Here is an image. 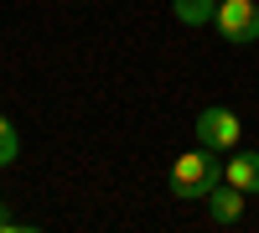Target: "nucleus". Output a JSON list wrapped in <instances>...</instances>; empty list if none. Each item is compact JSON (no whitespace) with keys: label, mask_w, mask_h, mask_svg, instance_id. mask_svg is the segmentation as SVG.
Listing matches in <instances>:
<instances>
[{"label":"nucleus","mask_w":259,"mask_h":233,"mask_svg":"<svg viewBox=\"0 0 259 233\" xmlns=\"http://www.w3.org/2000/svg\"><path fill=\"white\" fill-rule=\"evenodd\" d=\"M244 140V124L233 109H223V104H212V109L197 114V145H207V151H239Z\"/></svg>","instance_id":"obj_3"},{"label":"nucleus","mask_w":259,"mask_h":233,"mask_svg":"<svg viewBox=\"0 0 259 233\" xmlns=\"http://www.w3.org/2000/svg\"><path fill=\"white\" fill-rule=\"evenodd\" d=\"M21 156V135L11 130V119H0V166H11Z\"/></svg>","instance_id":"obj_7"},{"label":"nucleus","mask_w":259,"mask_h":233,"mask_svg":"<svg viewBox=\"0 0 259 233\" xmlns=\"http://www.w3.org/2000/svg\"><path fill=\"white\" fill-rule=\"evenodd\" d=\"M166 181H171V192H177V197H207L212 187L223 181V166L212 161L207 145H197V151H187V156L171 161V176H166Z\"/></svg>","instance_id":"obj_1"},{"label":"nucleus","mask_w":259,"mask_h":233,"mask_svg":"<svg viewBox=\"0 0 259 233\" xmlns=\"http://www.w3.org/2000/svg\"><path fill=\"white\" fill-rule=\"evenodd\" d=\"M207 218L218 223V228H233V223L244 218V192H239L233 181H218V187L207 192Z\"/></svg>","instance_id":"obj_4"},{"label":"nucleus","mask_w":259,"mask_h":233,"mask_svg":"<svg viewBox=\"0 0 259 233\" xmlns=\"http://www.w3.org/2000/svg\"><path fill=\"white\" fill-rule=\"evenodd\" d=\"M36 223H26V218H16L11 207H0V233H31Z\"/></svg>","instance_id":"obj_8"},{"label":"nucleus","mask_w":259,"mask_h":233,"mask_svg":"<svg viewBox=\"0 0 259 233\" xmlns=\"http://www.w3.org/2000/svg\"><path fill=\"white\" fill-rule=\"evenodd\" d=\"M171 11H177L182 26H212V11H218V0H171Z\"/></svg>","instance_id":"obj_6"},{"label":"nucleus","mask_w":259,"mask_h":233,"mask_svg":"<svg viewBox=\"0 0 259 233\" xmlns=\"http://www.w3.org/2000/svg\"><path fill=\"white\" fill-rule=\"evenodd\" d=\"M223 181H233L244 197H259V151L228 156V161H223Z\"/></svg>","instance_id":"obj_5"},{"label":"nucleus","mask_w":259,"mask_h":233,"mask_svg":"<svg viewBox=\"0 0 259 233\" xmlns=\"http://www.w3.org/2000/svg\"><path fill=\"white\" fill-rule=\"evenodd\" d=\"M212 26H218L223 41H233V47H249V41H259V6H254V0H218Z\"/></svg>","instance_id":"obj_2"}]
</instances>
